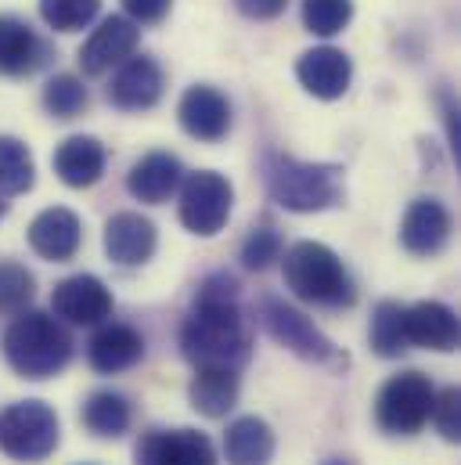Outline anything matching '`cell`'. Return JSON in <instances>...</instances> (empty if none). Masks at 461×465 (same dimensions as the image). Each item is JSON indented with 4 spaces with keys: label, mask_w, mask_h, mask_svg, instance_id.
<instances>
[{
    "label": "cell",
    "mask_w": 461,
    "mask_h": 465,
    "mask_svg": "<svg viewBox=\"0 0 461 465\" xmlns=\"http://www.w3.org/2000/svg\"><path fill=\"white\" fill-rule=\"evenodd\" d=\"M181 350L195 368H228L238 371L249 353L252 336L238 311V282L230 274H213L181 329Z\"/></svg>",
    "instance_id": "cell-1"
},
{
    "label": "cell",
    "mask_w": 461,
    "mask_h": 465,
    "mask_svg": "<svg viewBox=\"0 0 461 465\" xmlns=\"http://www.w3.org/2000/svg\"><path fill=\"white\" fill-rule=\"evenodd\" d=\"M263 181L270 199L292 213H321L343 203V170L332 163H303L270 152L263 159Z\"/></svg>",
    "instance_id": "cell-2"
},
{
    "label": "cell",
    "mask_w": 461,
    "mask_h": 465,
    "mask_svg": "<svg viewBox=\"0 0 461 465\" xmlns=\"http://www.w3.org/2000/svg\"><path fill=\"white\" fill-rule=\"evenodd\" d=\"M281 271H285V285L303 303L329 311H343L357 303V285L346 263L321 242H296L292 249H285Z\"/></svg>",
    "instance_id": "cell-3"
},
{
    "label": "cell",
    "mask_w": 461,
    "mask_h": 465,
    "mask_svg": "<svg viewBox=\"0 0 461 465\" xmlns=\"http://www.w3.org/2000/svg\"><path fill=\"white\" fill-rule=\"evenodd\" d=\"M4 357L22 379H51L73 361V336L44 311H18L4 332Z\"/></svg>",
    "instance_id": "cell-4"
},
{
    "label": "cell",
    "mask_w": 461,
    "mask_h": 465,
    "mask_svg": "<svg viewBox=\"0 0 461 465\" xmlns=\"http://www.w3.org/2000/svg\"><path fill=\"white\" fill-rule=\"evenodd\" d=\"M58 415L44 401H18L0 411V451L15 462H44L58 448Z\"/></svg>",
    "instance_id": "cell-5"
},
{
    "label": "cell",
    "mask_w": 461,
    "mask_h": 465,
    "mask_svg": "<svg viewBox=\"0 0 461 465\" xmlns=\"http://www.w3.org/2000/svg\"><path fill=\"white\" fill-rule=\"evenodd\" d=\"M433 401H436V390H433L429 375H422V371H400V375H393L378 390L375 422L386 433H393V437H415L429 422Z\"/></svg>",
    "instance_id": "cell-6"
},
{
    "label": "cell",
    "mask_w": 461,
    "mask_h": 465,
    "mask_svg": "<svg viewBox=\"0 0 461 465\" xmlns=\"http://www.w3.org/2000/svg\"><path fill=\"white\" fill-rule=\"evenodd\" d=\"M260 314H263L267 332H270L285 350H292L296 357H303V361H310V364H332V368L346 364V357L339 353V347H336L303 311H296L292 303H285V300H278V296H267V300L260 303Z\"/></svg>",
    "instance_id": "cell-7"
},
{
    "label": "cell",
    "mask_w": 461,
    "mask_h": 465,
    "mask_svg": "<svg viewBox=\"0 0 461 465\" xmlns=\"http://www.w3.org/2000/svg\"><path fill=\"white\" fill-rule=\"evenodd\" d=\"M230 206H234V188L217 170H199L181 188V224L191 234L213 238L217 232H224Z\"/></svg>",
    "instance_id": "cell-8"
},
{
    "label": "cell",
    "mask_w": 461,
    "mask_h": 465,
    "mask_svg": "<svg viewBox=\"0 0 461 465\" xmlns=\"http://www.w3.org/2000/svg\"><path fill=\"white\" fill-rule=\"evenodd\" d=\"M51 311L69 325H102L113 314V292L94 274H73L54 285Z\"/></svg>",
    "instance_id": "cell-9"
},
{
    "label": "cell",
    "mask_w": 461,
    "mask_h": 465,
    "mask_svg": "<svg viewBox=\"0 0 461 465\" xmlns=\"http://www.w3.org/2000/svg\"><path fill=\"white\" fill-rule=\"evenodd\" d=\"M137 465H217V451L199 430H152L137 440Z\"/></svg>",
    "instance_id": "cell-10"
},
{
    "label": "cell",
    "mask_w": 461,
    "mask_h": 465,
    "mask_svg": "<svg viewBox=\"0 0 461 465\" xmlns=\"http://www.w3.org/2000/svg\"><path fill=\"white\" fill-rule=\"evenodd\" d=\"M51 62V44L18 15H0V76H33Z\"/></svg>",
    "instance_id": "cell-11"
},
{
    "label": "cell",
    "mask_w": 461,
    "mask_h": 465,
    "mask_svg": "<svg viewBox=\"0 0 461 465\" xmlns=\"http://www.w3.org/2000/svg\"><path fill=\"white\" fill-rule=\"evenodd\" d=\"M137 44H141V29L130 18H123V15L105 18L91 33V40L80 47V69H83V76H105L113 65L126 62L137 51Z\"/></svg>",
    "instance_id": "cell-12"
},
{
    "label": "cell",
    "mask_w": 461,
    "mask_h": 465,
    "mask_svg": "<svg viewBox=\"0 0 461 465\" xmlns=\"http://www.w3.org/2000/svg\"><path fill=\"white\" fill-rule=\"evenodd\" d=\"M162 98V69L148 54H130L119 62V73L109 84V102L123 113H144Z\"/></svg>",
    "instance_id": "cell-13"
},
{
    "label": "cell",
    "mask_w": 461,
    "mask_h": 465,
    "mask_svg": "<svg viewBox=\"0 0 461 465\" xmlns=\"http://www.w3.org/2000/svg\"><path fill=\"white\" fill-rule=\"evenodd\" d=\"M296 76H299L307 94H314L321 102H336V98H343L346 91H349L353 62L339 47H314V51L299 54Z\"/></svg>",
    "instance_id": "cell-14"
},
{
    "label": "cell",
    "mask_w": 461,
    "mask_h": 465,
    "mask_svg": "<svg viewBox=\"0 0 461 465\" xmlns=\"http://www.w3.org/2000/svg\"><path fill=\"white\" fill-rule=\"evenodd\" d=\"M181 126L195 137V141H224L230 130V102L210 84H195L184 91L181 105H177Z\"/></svg>",
    "instance_id": "cell-15"
},
{
    "label": "cell",
    "mask_w": 461,
    "mask_h": 465,
    "mask_svg": "<svg viewBox=\"0 0 461 465\" xmlns=\"http://www.w3.org/2000/svg\"><path fill=\"white\" fill-rule=\"evenodd\" d=\"M400 242L411 256H436L451 242V213L436 199H415L400 221Z\"/></svg>",
    "instance_id": "cell-16"
},
{
    "label": "cell",
    "mask_w": 461,
    "mask_h": 465,
    "mask_svg": "<svg viewBox=\"0 0 461 465\" xmlns=\"http://www.w3.org/2000/svg\"><path fill=\"white\" fill-rule=\"evenodd\" d=\"M80 242H83V224L65 206H51V210H44L29 224V245H33V252L44 256V260H51V263L73 260L80 252Z\"/></svg>",
    "instance_id": "cell-17"
},
{
    "label": "cell",
    "mask_w": 461,
    "mask_h": 465,
    "mask_svg": "<svg viewBox=\"0 0 461 465\" xmlns=\"http://www.w3.org/2000/svg\"><path fill=\"white\" fill-rule=\"evenodd\" d=\"M404 336H407V347L447 353L458 347V318L451 307H444L436 300H422L415 307H404Z\"/></svg>",
    "instance_id": "cell-18"
},
{
    "label": "cell",
    "mask_w": 461,
    "mask_h": 465,
    "mask_svg": "<svg viewBox=\"0 0 461 465\" xmlns=\"http://www.w3.org/2000/svg\"><path fill=\"white\" fill-rule=\"evenodd\" d=\"M184 181V166L177 155L170 152H148L144 159H137L126 173V188L137 203H148V206H159L166 203Z\"/></svg>",
    "instance_id": "cell-19"
},
{
    "label": "cell",
    "mask_w": 461,
    "mask_h": 465,
    "mask_svg": "<svg viewBox=\"0 0 461 465\" xmlns=\"http://www.w3.org/2000/svg\"><path fill=\"white\" fill-rule=\"evenodd\" d=\"M159 245L155 224L141 213H115L105 224V252L119 267H141Z\"/></svg>",
    "instance_id": "cell-20"
},
{
    "label": "cell",
    "mask_w": 461,
    "mask_h": 465,
    "mask_svg": "<svg viewBox=\"0 0 461 465\" xmlns=\"http://www.w3.org/2000/svg\"><path fill=\"white\" fill-rule=\"evenodd\" d=\"M105 163H109V152L98 137H69L54 148V173L62 177V184L69 188H91L102 181L105 173Z\"/></svg>",
    "instance_id": "cell-21"
},
{
    "label": "cell",
    "mask_w": 461,
    "mask_h": 465,
    "mask_svg": "<svg viewBox=\"0 0 461 465\" xmlns=\"http://www.w3.org/2000/svg\"><path fill=\"white\" fill-rule=\"evenodd\" d=\"M144 357V340L137 329L130 325H105L94 332L91 347H87V361L94 371L102 375H115V371H126L133 368L137 361Z\"/></svg>",
    "instance_id": "cell-22"
},
{
    "label": "cell",
    "mask_w": 461,
    "mask_h": 465,
    "mask_svg": "<svg viewBox=\"0 0 461 465\" xmlns=\"http://www.w3.org/2000/svg\"><path fill=\"white\" fill-rule=\"evenodd\" d=\"M224 455H228L230 465H270V459H274V430L256 415L234 419L228 433H224Z\"/></svg>",
    "instance_id": "cell-23"
},
{
    "label": "cell",
    "mask_w": 461,
    "mask_h": 465,
    "mask_svg": "<svg viewBox=\"0 0 461 465\" xmlns=\"http://www.w3.org/2000/svg\"><path fill=\"white\" fill-rule=\"evenodd\" d=\"M191 408L206 419H224L238 404V375L228 368H195V379L188 386Z\"/></svg>",
    "instance_id": "cell-24"
},
{
    "label": "cell",
    "mask_w": 461,
    "mask_h": 465,
    "mask_svg": "<svg viewBox=\"0 0 461 465\" xmlns=\"http://www.w3.org/2000/svg\"><path fill=\"white\" fill-rule=\"evenodd\" d=\"M130 419H133L130 401L115 390H98L83 404V426L94 437H123L130 430Z\"/></svg>",
    "instance_id": "cell-25"
},
{
    "label": "cell",
    "mask_w": 461,
    "mask_h": 465,
    "mask_svg": "<svg viewBox=\"0 0 461 465\" xmlns=\"http://www.w3.org/2000/svg\"><path fill=\"white\" fill-rule=\"evenodd\" d=\"M36 181V166L29 148L18 137H0V192L4 195H25Z\"/></svg>",
    "instance_id": "cell-26"
},
{
    "label": "cell",
    "mask_w": 461,
    "mask_h": 465,
    "mask_svg": "<svg viewBox=\"0 0 461 465\" xmlns=\"http://www.w3.org/2000/svg\"><path fill=\"white\" fill-rule=\"evenodd\" d=\"M371 350L378 357H400L407 350L404 336V307L393 300H382L371 314Z\"/></svg>",
    "instance_id": "cell-27"
},
{
    "label": "cell",
    "mask_w": 461,
    "mask_h": 465,
    "mask_svg": "<svg viewBox=\"0 0 461 465\" xmlns=\"http://www.w3.org/2000/svg\"><path fill=\"white\" fill-rule=\"evenodd\" d=\"M87 102H91V94H87L83 80L73 73H58L44 87V109L54 119H76L87 109Z\"/></svg>",
    "instance_id": "cell-28"
},
{
    "label": "cell",
    "mask_w": 461,
    "mask_h": 465,
    "mask_svg": "<svg viewBox=\"0 0 461 465\" xmlns=\"http://www.w3.org/2000/svg\"><path fill=\"white\" fill-rule=\"evenodd\" d=\"M102 11V0H40V15L54 33L87 29Z\"/></svg>",
    "instance_id": "cell-29"
},
{
    "label": "cell",
    "mask_w": 461,
    "mask_h": 465,
    "mask_svg": "<svg viewBox=\"0 0 461 465\" xmlns=\"http://www.w3.org/2000/svg\"><path fill=\"white\" fill-rule=\"evenodd\" d=\"M353 18V0H303V25L314 36H336Z\"/></svg>",
    "instance_id": "cell-30"
},
{
    "label": "cell",
    "mask_w": 461,
    "mask_h": 465,
    "mask_svg": "<svg viewBox=\"0 0 461 465\" xmlns=\"http://www.w3.org/2000/svg\"><path fill=\"white\" fill-rule=\"evenodd\" d=\"M33 296H36V278L15 260H0V311L18 314Z\"/></svg>",
    "instance_id": "cell-31"
},
{
    "label": "cell",
    "mask_w": 461,
    "mask_h": 465,
    "mask_svg": "<svg viewBox=\"0 0 461 465\" xmlns=\"http://www.w3.org/2000/svg\"><path fill=\"white\" fill-rule=\"evenodd\" d=\"M281 252H285V245H281L278 228L263 224V228H256V232L245 238V245H241V263H245L249 271H267V267H274V263L281 260Z\"/></svg>",
    "instance_id": "cell-32"
},
{
    "label": "cell",
    "mask_w": 461,
    "mask_h": 465,
    "mask_svg": "<svg viewBox=\"0 0 461 465\" xmlns=\"http://www.w3.org/2000/svg\"><path fill=\"white\" fill-rule=\"evenodd\" d=\"M429 419L436 422V430H440L444 440L458 444L461 440V393L455 390V386L444 390V393H436V401H433V415H429Z\"/></svg>",
    "instance_id": "cell-33"
},
{
    "label": "cell",
    "mask_w": 461,
    "mask_h": 465,
    "mask_svg": "<svg viewBox=\"0 0 461 465\" xmlns=\"http://www.w3.org/2000/svg\"><path fill=\"white\" fill-rule=\"evenodd\" d=\"M173 0H123V11L133 25H155L170 15Z\"/></svg>",
    "instance_id": "cell-34"
},
{
    "label": "cell",
    "mask_w": 461,
    "mask_h": 465,
    "mask_svg": "<svg viewBox=\"0 0 461 465\" xmlns=\"http://www.w3.org/2000/svg\"><path fill=\"white\" fill-rule=\"evenodd\" d=\"M234 7H238L245 18H256V22H270V18L285 15L289 0H234Z\"/></svg>",
    "instance_id": "cell-35"
},
{
    "label": "cell",
    "mask_w": 461,
    "mask_h": 465,
    "mask_svg": "<svg viewBox=\"0 0 461 465\" xmlns=\"http://www.w3.org/2000/svg\"><path fill=\"white\" fill-rule=\"evenodd\" d=\"M0 217H4V203H0Z\"/></svg>",
    "instance_id": "cell-36"
},
{
    "label": "cell",
    "mask_w": 461,
    "mask_h": 465,
    "mask_svg": "<svg viewBox=\"0 0 461 465\" xmlns=\"http://www.w3.org/2000/svg\"><path fill=\"white\" fill-rule=\"evenodd\" d=\"M329 465H346V462H329Z\"/></svg>",
    "instance_id": "cell-37"
}]
</instances>
